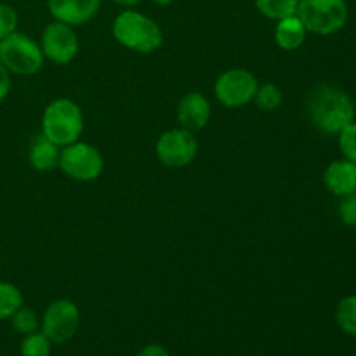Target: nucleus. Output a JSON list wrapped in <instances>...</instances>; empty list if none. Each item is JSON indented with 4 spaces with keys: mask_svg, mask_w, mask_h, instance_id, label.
Returning a JSON list of instances; mask_svg holds the SVG:
<instances>
[{
    "mask_svg": "<svg viewBox=\"0 0 356 356\" xmlns=\"http://www.w3.org/2000/svg\"><path fill=\"white\" fill-rule=\"evenodd\" d=\"M44 61L40 44L28 35L14 31L0 40V63L14 75H35L42 70Z\"/></svg>",
    "mask_w": 356,
    "mask_h": 356,
    "instance_id": "5",
    "label": "nucleus"
},
{
    "mask_svg": "<svg viewBox=\"0 0 356 356\" xmlns=\"http://www.w3.org/2000/svg\"><path fill=\"white\" fill-rule=\"evenodd\" d=\"M308 30L305 28L302 21L299 19L298 14L294 16L284 17V19L277 21L275 26V44L282 49V51H298L306 40Z\"/></svg>",
    "mask_w": 356,
    "mask_h": 356,
    "instance_id": "15",
    "label": "nucleus"
},
{
    "mask_svg": "<svg viewBox=\"0 0 356 356\" xmlns=\"http://www.w3.org/2000/svg\"><path fill=\"white\" fill-rule=\"evenodd\" d=\"M176 115L179 127L188 129L191 132L202 131V129L207 127L209 120H211V103L202 92L191 90L179 99Z\"/></svg>",
    "mask_w": 356,
    "mask_h": 356,
    "instance_id": "11",
    "label": "nucleus"
},
{
    "mask_svg": "<svg viewBox=\"0 0 356 356\" xmlns=\"http://www.w3.org/2000/svg\"><path fill=\"white\" fill-rule=\"evenodd\" d=\"M252 103L261 111H268V113L277 111L282 106V103H284V92H282L280 87L271 82L259 83L256 94H254Z\"/></svg>",
    "mask_w": 356,
    "mask_h": 356,
    "instance_id": "18",
    "label": "nucleus"
},
{
    "mask_svg": "<svg viewBox=\"0 0 356 356\" xmlns=\"http://www.w3.org/2000/svg\"><path fill=\"white\" fill-rule=\"evenodd\" d=\"M337 145L343 159L356 163V122H351L337 134Z\"/></svg>",
    "mask_w": 356,
    "mask_h": 356,
    "instance_id": "22",
    "label": "nucleus"
},
{
    "mask_svg": "<svg viewBox=\"0 0 356 356\" xmlns=\"http://www.w3.org/2000/svg\"><path fill=\"white\" fill-rule=\"evenodd\" d=\"M156 159L170 169H183L193 163L198 155V141L195 132L184 127L169 129L162 132L155 145Z\"/></svg>",
    "mask_w": 356,
    "mask_h": 356,
    "instance_id": "7",
    "label": "nucleus"
},
{
    "mask_svg": "<svg viewBox=\"0 0 356 356\" xmlns=\"http://www.w3.org/2000/svg\"><path fill=\"white\" fill-rule=\"evenodd\" d=\"M306 111L313 127L323 134H339L355 122L356 108L346 90L330 83H320L306 99Z\"/></svg>",
    "mask_w": 356,
    "mask_h": 356,
    "instance_id": "1",
    "label": "nucleus"
},
{
    "mask_svg": "<svg viewBox=\"0 0 356 356\" xmlns=\"http://www.w3.org/2000/svg\"><path fill=\"white\" fill-rule=\"evenodd\" d=\"M337 214L343 225H346L348 228H356V193L341 198Z\"/></svg>",
    "mask_w": 356,
    "mask_h": 356,
    "instance_id": "24",
    "label": "nucleus"
},
{
    "mask_svg": "<svg viewBox=\"0 0 356 356\" xmlns=\"http://www.w3.org/2000/svg\"><path fill=\"white\" fill-rule=\"evenodd\" d=\"M59 155H61V148L49 141L44 134L37 136L28 149L30 165L38 172H51V170L58 169Z\"/></svg>",
    "mask_w": 356,
    "mask_h": 356,
    "instance_id": "14",
    "label": "nucleus"
},
{
    "mask_svg": "<svg viewBox=\"0 0 356 356\" xmlns=\"http://www.w3.org/2000/svg\"><path fill=\"white\" fill-rule=\"evenodd\" d=\"M323 184L339 198L356 193V163L346 159L330 162L323 172Z\"/></svg>",
    "mask_w": 356,
    "mask_h": 356,
    "instance_id": "13",
    "label": "nucleus"
},
{
    "mask_svg": "<svg viewBox=\"0 0 356 356\" xmlns=\"http://www.w3.org/2000/svg\"><path fill=\"white\" fill-rule=\"evenodd\" d=\"M113 38L129 51L149 54L162 47L163 31L155 19L134 9L122 10L111 26Z\"/></svg>",
    "mask_w": 356,
    "mask_h": 356,
    "instance_id": "2",
    "label": "nucleus"
},
{
    "mask_svg": "<svg viewBox=\"0 0 356 356\" xmlns=\"http://www.w3.org/2000/svg\"><path fill=\"white\" fill-rule=\"evenodd\" d=\"M259 80L245 68H232L222 72L214 82V96L222 106L242 108L252 103Z\"/></svg>",
    "mask_w": 356,
    "mask_h": 356,
    "instance_id": "9",
    "label": "nucleus"
},
{
    "mask_svg": "<svg viewBox=\"0 0 356 356\" xmlns=\"http://www.w3.org/2000/svg\"><path fill=\"white\" fill-rule=\"evenodd\" d=\"M83 132V113L68 97H58L45 106L42 115V134L59 148L79 141Z\"/></svg>",
    "mask_w": 356,
    "mask_h": 356,
    "instance_id": "3",
    "label": "nucleus"
},
{
    "mask_svg": "<svg viewBox=\"0 0 356 356\" xmlns=\"http://www.w3.org/2000/svg\"><path fill=\"white\" fill-rule=\"evenodd\" d=\"M66 177L79 183L96 181L104 170V159L99 149L86 141H75L61 148L59 165Z\"/></svg>",
    "mask_w": 356,
    "mask_h": 356,
    "instance_id": "6",
    "label": "nucleus"
},
{
    "mask_svg": "<svg viewBox=\"0 0 356 356\" xmlns=\"http://www.w3.org/2000/svg\"><path fill=\"white\" fill-rule=\"evenodd\" d=\"M80 308L70 299H56L45 308L40 318V330L51 339L52 344L68 343L79 332Z\"/></svg>",
    "mask_w": 356,
    "mask_h": 356,
    "instance_id": "8",
    "label": "nucleus"
},
{
    "mask_svg": "<svg viewBox=\"0 0 356 356\" xmlns=\"http://www.w3.org/2000/svg\"><path fill=\"white\" fill-rule=\"evenodd\" d=\"M21 356H51L52 343L42 330L31 332L21 341Z\"/></svg>",
    "mask_w": 356,
    "mask_h": 356,
    "instance_id": "20",
    "label": "nucleus"
},
{
    "mask_svg": "<svg viewBox=\"0 0 356 356\" xmlns=\"http://www.w3.org/2000/svg\"><path fill=\"white\" fill-rule=\"evenodd\" d=\"M336 323L344 334L356 337V294L346 296L337 302Z\"/></svg>",
    "mask_w": 356,
    "mask_h": 356,
    "instance_id": "19",
    "label": "nucleus"
},
{
    "mask_svg": "<svg viewBox=\"0 0 356 356\" xmlns=\"http://www.w3.org/2000/svg\"><path fill=\"white\" fill-rule=\"evenodd\" d=\"M111 2H115L120 7H125V9H132V7H136L138 3H141L143 0H111Z\"/></svg>",
    "mask_w": 356,
    "mask_h": 356,
    "instance_id": "27",
    "label": "nucleus"
},
{
    "mask_svg": "<svg viewBox=\"0 0 356 356\" xmlns=\"http://www.w3.org/2000/svg\"><path fill=\"white\" fill-rule=\"evenodd\" d=\"M298 17L308 33L334 35L348 23L346 0H299Z\"/></svg>",
    "mask_w": 356,
    "mask_h": 356,
    "instance_id": "4",
    "label": "nucleus"
},
{
    "mask_svg": "<svg viewBox=\"0 0 356 356\" xmlns=\"http://www.w3.org/2000/svg\"><path fill=\"white\" fill-rule=\"evenodd\" d=\"M24 305L23 294L10 282H0V322L10 320V316Z\"/></svg>",
    "mask_w": 356,
    "mask_h": 356,
    "instance_id": "17",
    "label": "nucleus"
},
{
    "mask_svg": "<svg viewBox=\"0 0 356 356\" xmlns=\"http://www.w3.org/2000/svg\"><path fill=\"white\" fill-rule=\"evenodd\" d=\"M136 356H170L169 351L162 346V344H146L145 348L138 351Z\"/></svg>",
    "mask_w": 356,
    "mask_h": 356,
    "instance_id": "26",
    "label": "nucleus"
},
{
    "mask_svg": "<svg viewBox=\"0 0 356 356\" xmlns=\"http://www.w3.org/2000/svg\"><path fill=\"white\" fill-rule=\"evenodd\" d=\"M299 0H256V9L268 19L280 21L298 14Z\"/></svg>",
    "mask_w": 356,
    "mask_h": 356,
    "instance_id": "16",
    "label": "nucleus"
},
{
    "mask_svg": "<svg viewBox=\"0 0 356 356\" xmlns=\"http://www.w3.org/2000/svg\"><path fill=\"white\" fill-rule=\"evenodd\" d=\"M17 23H19V17H17L16 9L7 3H0V40L17 31Z\"/></svg>",
    "mask_w": 356,
    "mask_h": 356,
    "instance_id": "23",
    "label": "nucleus"
},
{
    "mask_svg": "<svg viewBox=\"0 0 356 356\" xmlns=\"http://www.w3.org/2000/svg\"><path fill=\"white\" fill-rule=\"evenodd\" d=\"M47 7L56 21L70 26H82L96 16L101 0H47Z\"/></svg>",
    "mask_w": 356,
    "mask_h": 356,
    "instance_id": "12",
    "label": "nucleus"
},
{
    "mask_svg": "<svg viewBox=\"0 0 356 356\" xmlns=\"http://www.w3.org/2000/svg\"><path fill=\"white\" fill-rule=\"evenodd\" d=\"M153 3H156V6H162V7H165V6H170V3L174 2V0H152Z\"/></svg>",
    "mask_w": 356,
    "mask_h": 356,
    "instance_id": "28",
    "label": "nucleus"
},
{
    "mask_svg": "<svg viewBox=\"0 0 356 356\" xmlns=\"http://www.w3.org/2000/svg\"><path fill=\"white\" fill-rule=\"evenodd\" d=\"M40 47L44 58L54 65L73 63L80 52V40L75 26L54 19L42 31Z\"/></svg>",
    "mask_w": 356,
    "mask_h": 356,
    "instance_id": "10",
    "label": "nucleus"
},
{
    "mask_svg": "<svg viewBox=\"0 0 356 356\" xmlns=\"http://www.w3.org/2000/svg\"><path fill=\"white\" fill-rule=\"evenodd\" d=\"M10 92V72L0 63V103L9 96Z\"/></svg>",
    "mask_w": 356,
    "mask_h": 356,
    "instance_id": "25",
    "label": "nucleus"
},
{
    "mask_svg": "<svg viewBox=\"0 0 356 356\" xmlns=\"http://www.w3.org/2000/svg\"><path fill=\"white\" fill-rule=\"evenodd\" d=\"M10 325L21 336H28L31 332L40 330V318L35 313V309L28 308V306H21L13 316H10Z\"/></svg>",
    "mask_w": 356,
    "mask_h": 356,
    "instance_id": "21",
    "label": "nucleus"
}]
</instances>
